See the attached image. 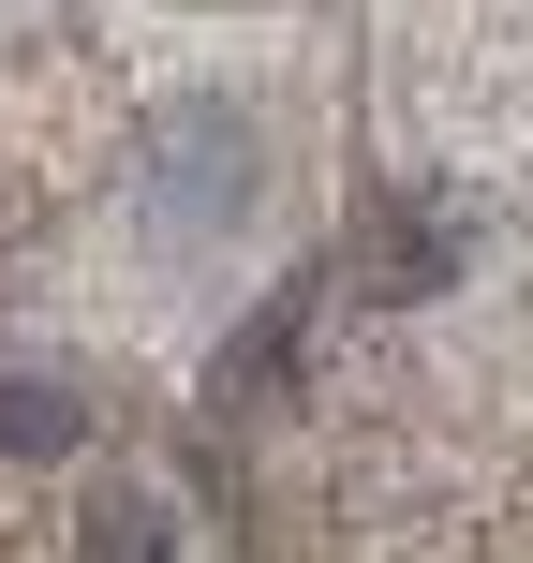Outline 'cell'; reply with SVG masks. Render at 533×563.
Masks as SVG:
<instances>
[{
	"instance_id": "2",
	"label": "cell",
	"mask_w": 533,
	"mask_h": 563,
	"mask_svg": "<svg viewBox=\"0 0 533 563\" xmlns=\"http://www.w3.org/2000/svg\"><path fill=\"white\" fill-rule=\"evenodd\" d=\"M430 282H459V223L445 208H400L386 253H370V297H430Z\"/></svg>"
},
{
	"instance_id": "3",
	"label": "cell",
	"mask_w": 533,
	"mask_h": 563,
	"mask_svg": "<svg viewBox=\"0 0 533 563\" xmlns=\"http://www.w3.org/2000/svg\"><path fill=\"white\" fill-rule=\"evenodd\" d=\"M75 534H89V563H164V549H178L148 489H89V505H75Z\"/></svg>"
},
{
	"instance_id": "1",
	"label": "cell",
	"mask_w": 533,
	"mask_h": 563,
	"mask_svg": "<svg viewBox=\"0 0 533 563\" xmlns=\"http://www.w3.org/2000/svg\"><path fill=\"white\" fill-rule=\"evenodd\" d=\"M148 194H164L178 238H237V223L267 208V119L223 104V89H208V104H178L164 134H148Z\"/></svg>"
},
{
	"instance_id": "4",
	"label": "cell",
	"mask_w": 533,
	"mask_h": 563,
	"mask_svg": "<svg viewBox=\"0 0 533 563\" xmlns=\"http://www.w3.org/2000/svg\"><path fill=\"white\" fill-rule=\"evenodd\" d=\"M0 445H15V460H75L89 416H75L59 386H15V371H0Z\"/></svg>"
}]
</instances>
